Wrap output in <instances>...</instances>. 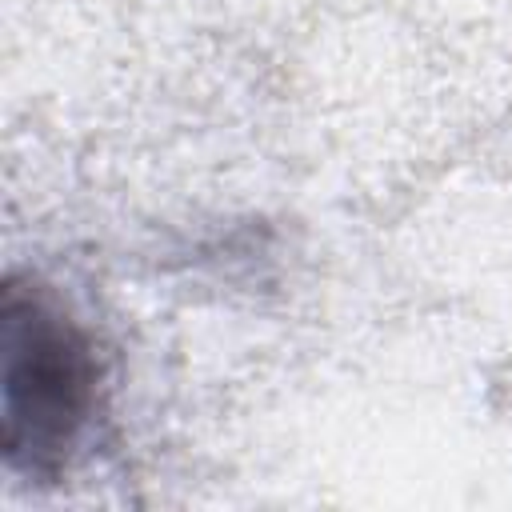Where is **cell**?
I'll use <instances>...</instances> for the list:
<instances>
[{"label": "cell", "mask_w": 512, "mask_h": 512, "mask_svg": "<svg viewBox=\"0 0 512 512\" xmlns=\"http://www.w3.org/2000/svg\"><path fill=\"white\" fill-rule=\"evenodd\" d=\"M0 448L8 468L56 476L100 408V356L44 288L8 280L0 308Z\"/></svg>", "instance_id": "cell-1"}]
</instances>
